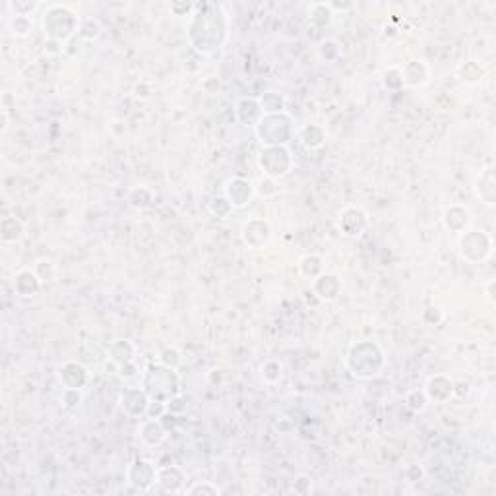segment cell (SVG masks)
Here are the masks:
<instances>
[{
	"mask_svg": "<svg viewBox=\"0 0 496 496\" xmlns=\"http://www.w3.org/2000/svg\"><path fill=\"white\" fill-rule=\"evenodd\" d=\"M229 18L221 4L198 2L188 18L186 39L196 53L210 56L221 51L229 41Z\"/></svg>",
	"mask_w": 496,
	"mask_h": 496,
	"instance_id": "obj_1",
	"label": "cell"
},
{
	"mask_svg": "<svg viewBox=\"0 0 496 496\" xmlns=\"http://www.w3.org/2000/svg\"><path fill=\"white\" fill-rule=\"evenodd\" d=\"M384 367H386V353L376 341L361 339L347 349L346 368L357 380H372L380 376Z\"/></svg>",
	"mask_w": 496,
	"mask_h": 496,
	"instance_id": "obj_2",
	"label": "cell"
},
{
	"mask_svg": "<svg viewBox=\"0 0 496 496\" xmlns=\"http://www.w3.org/2000/svg\"><path fill=\"white\" fill-rule=\"evenodd\" d=\"M140 386L151 401H169L183 394V382L177 368H169L161 363H150L140 376Z\"/></svg>",
	"mask_w": 496,
	"mask_h": 496,
	"instance_id": "obj_3",
	"label": "cell"
},
{
	"mask_svg": "<svg viewBox=\"0 0 496 496\" xmlns=\"http://www.w3.org/2000/svg\"><path fill=\"white\" fill-rule=\"evenodd\" d=\"M80 16L66 4H51L41 18V30L49 41L66 45L80 30Z\"/></svg>",
	"mask_w": 496,
	"mask_h": 496,
	"instance_id": "obj_4",
	"label": "cell"
},
{
	"mask_svg": "<svg viewBox=\"0 0 496 496\" xmlns=\"http://www.w3.org/2000/svg\"><path fill=\"white\" fill-rule=\"evenodd\" d=\"M295 120L287 113H271L264 115L260 122L254 126V136L260 142V146H289L295 138Z\"/></svg>",
	"mask_w": 496,
	"mask_h": 496,
	"instance_id": "obj_5",
	"label": "cell"
},
{
	"mask_svg": "<svg viewBox=\"0 0 496 496\" xmlns=\"http://www.w3.org/2000/svg\"><path fill=\"white\" fill-rule=\"evenodd\" d=\"M493 250H495V243L486 231L467 229L458 238L460 258L467 264H483L493 256Z\"/></svg>",
	"mask_w": 496,
	"mask_h": 496,
	"instance_id": "obj_6",
	"label": "cell"
},
{
	"mask_svg": "<svg viewBox=\"0 0 496 496\" xmlns=\"http://www.w3.org/2000/svg\"><path fill=\"white\" fill-rule=\"evenodd\" d=\"M256 163H258V169L264 173V177L280 181L293 171L295 157H293V153L287 146H264L258 151Z\"/></svg>",
	"mask_w": 496,
	"mask_h": 496,
	"instance_id": "obj_7",
	"label": "cell"
},
{
	"mask_svg": "<svg viewBox=\"0 0 496 496\" xmlns=\"http://www.w3.org/2000/svg\"><path fill=\"white\" fill-rule=\"evenodd\" d=\"M157 471H159V467L151 460L138 458V460L130 462L126 471H124V477H126V483H128L130 488H134L138 493H150V491H153L155 481H157Z\"/></svg>",
	"mask_w": 496,
	"mask_h": 496,
	"instance_id": "obj_8",
	"label": "cell"
},
{
	"mask_svg": "<svg viewBox=\"0 0 496 496\" xmlns=\"http://www.w3.org/2000/svg\"><path fill=\"white\" fill-rule=\"evenodd\" d=\"M368 214L359 205H347L337 214V229L343 237H361L368 229Z\"/></svg>",
	"mask_w": 496,
	"mask_h": 496,
	"instance_id": "obj_9",
	"label": "cell"
},
{
	"mask_svg": "<svg viewBox=\"0 0 496 496\" xmlns=\"http://www.w3.org/2000/svg\"><path fill=\"white\" fill-rule=\"evenodd\" d=\"M271 237H273V229H271L270 221L264 217H250L240 227V238L248 248L260 250V248L268 247Z\"/></svg>",
	"mask_w": 496,
	"mask_h": 496,
	"instance_id": "obj_10",
	"label": "cell"
},
{
	"mask_svg": "<svg viewBox=\"0 0 496 496\" xmlns=\"http://www.w3.org/2000/svg\"><path fill=\"white\" fill-rule=\"evenodd\" d=\"M151 399L148 394L144 392L142 386H132V388H124L119 394V407L120 411L130 417V419H142L146 417L148 407H150Z\"/></svg>",
	"mask_w": 496,
	"mask_h": 496,
	"instance_id": "obj_11",
	"label": "cell"
},
{
	"mask_svg": "<svg viewBox=\"0 0 496 496\" xmlns=\"http://www.w3.org/2000/svg\"><path fill=\"white\" fill-rule=\"evenodd\" d=\"M56 378L63 390H84L89 384V370L78 361H66L56 370Z\"/></svg>",
	"mask_w": 496,
	"mask_h": 496,
	"instance_id": "obj_12",
	"label": "cell"
},
{
	"mask_svg": "<svg viewBox=\"0 0 496 496\" xmlns=\"http://www.w3.org/2000/svg\"><path fill=\"white\" fill-rule=\"evenodd\" d=\"M223 196L233 204L235 210H243V207H247L252 202V198L256 196V192H254V184L250 183L248 179H245V177H233L223 186Z\"/></svg>",
	"mask_w": 496,
	"mask_h": 496,
	"instance_id": "obj_13",
	"label": "cell"
},
{
	"mask_svg": "<svg viewBox=\"0 0 496 496\" xmlns=\"http://www.w3.org/2000/svg\"><path fill=\"white\" fill-rule=\"evenodd\" d=\"M186 485V475L179 465H165L157 471V481L153 491L165 493V495H181L184 493Z\"/></svg>",
	"mask_w": 496,
	"mask_h": 496,
	"instance_id": "obj_14",
	"label": "cell"
},
{
	"mask_svg": "<svg viewBox=\"0 0 496 496\" xmlns=\"http://www.w3.org/2000/svg\"><path fill=\"white\" fill-rule=\"evenodd\" d=\"M425 394L429 403H448L450 399L455 398V392H453V380L446 374H434L427 380L425 384Z\"/></svg>",
	"mask_w": 496,
	"mask_h": 496,
	"instance_id": "obj_15",
	"label": "cell"
},
{
	"mask_svg": "<svg viewBox=\"0 0 496 496\" xmlns=\"http://www.w3.org/2000/svg\"><path fill=\"white\" fill-rule=\"evenodd\" d=\"M313 293L322 302H335L343 291V281L335 273H326L318 275L316 280L311 281Z\"/></svg>",
	"mask_w": 496,
	"mask_h": 496,
	"instance_id": "obj_16",
	"label": "cell"
},
{
	"mask_svg": "<svg viewBox=\"0 0 496 496\" xmlns=\"http://www.w3.org/2000/svg\"><path fill=\"white\" fill-rule=\"evenodd\" d=\"M471 219H473L471 212H469V207L464 204L448 205L442 214L444 227H446L450 233H455V235H462L464 231H467L469 225H471Z\"/></svg>",
	"mask_w": 496,
	"mask_h": 496,
	"instance_id": "obj_17",
	"label": "cell"
},
{
	"mask_svg": "<svg viewBox=\"0 0 496 496\" xmlns=\"http://www.w3.org/2000/svg\"><path fill=\"white\" fill-rule=\"evenodd\" d=\"M12 287H14V293L22 299H33L37 297L41 287H43V281L39 280V275L33 271V268H25V270H20L14 280H12Z\"/></svg>",
	"mask_w": 496,
	"mask_h": 496,
	"instance_id": "obj_18",
	"label": "cell"
},
{
	"mask_svg": "<svg viewBox=\"0 0 496 496\" xmlns=\"http://www.w3.org/2000/svg\"><path fill=\"white\" fill-rule=\"evenodd\" d=\"M475 196L488 207H493L496 204V169L493 165L485 167L477 181H475Z\"/></svg>",
	"mask_w": 496,
	"mask_h": 496,
	"instance_id": "obj_19",
	"label": "cell"
},
{
	"mask_svg": "<svg viewBox=\"0 0 496 496\" xmlns=\"http://www.w3.org/2000/svg\"><path fill=\"white\" fill-rule=\"evenodd\" d=\"M169 431L165 429L161 419H144L138 429V438L146 448H159L167 440Z\"/></svg>",
	"mask_w": 496,
	"mask_h": 496,
	"instance_id": "obj_20",
	"label": "cell"
},
{
	"mask_svg": "<svg viewBox=\"0 0 496 496\" xmlns=\"http://www.w3.org/2000/svg\"><path fill=\"white\" fill-rule=\"evenodd\" d=\"M401 76H403V86L405 87H422L431 80V66L425 60H407L401 66Z\"/></svg>",
	"mask_w": 496,
	"mask_h": 496,
	"instance_id": "obj_21",
	"label": "cell"
},
{
	"mask_svg": "<svg viewBox=\"0 0 496 496\" xmlns=\"http://www.w3.org/2000/svg\"><path fill=\"white\" fill-rule=\"evenodd\" d=\"M297 138L302 144V148L308 151H318L322 150L328 142V132L324 128L322 124L318 122H308V124H302L299 132H297Z\"/></svg>",
	"mask_w": 496,
	"mask_h": 496,
	"instance_id": "obj_22",
	"label": "cell"
},
{
	"mask_svg": "<svg viewBox=\"0 0 496 496\" xmlns=\"http://www.w3.org/2000/svg\"><path fill=\"white\" fill-rule=\"evenodd\" d=\"M264 117V111L260 107L258 99L256 98H240L235 105V119L243 124V126H250L254 128Z\"/></svg>",
	"mask_w": 496,
	"mask_h": 496,
	"instance_id": "obj_23",
	"label": "cell"
},
{
	"mask_svg": "<svg viewBox=\"0 0 496 496\" xmlns=\"http://www.w3.org/2000/svg\"><path fill=\"white\" fill-rule=\"evenodd\" d=\"M109 359L115 363V367H120V365H126V363H132L136 361V355H138V349L136 346L130 341V339H117L113 341L107 349Z\"/></svg>",
	"mask_w": 496,
	"mask_h": 496,
	"instance_id": "obj_24",
	"label": "cell"
},
{
	"mask_svg": "<svg viewBox=\"0 0 496 496\" xmlns=\"http://www.w3.org/2000/svg\"><path fill=\"white\" fill-rule=\"evenodd\" d=\"M485 66L481 65L479 60H475V58H467V60L460 63V66H458V78L467 86H479L485 80Z\"/></svg>",
	"mask_w": 496,
	"mask_h": 496,
	"instance_id": "obj_25",
	"label": "cell"
},
{
	"mask_svg": "<svg viewBox=\"0 0 496 496\" xmlns=\"http://www.w3.org/2000/svg\"><path fill=\"white\" fill-rule=\"evenodd\" d=\"M23 233H25V227H23V223L18 217H2V221H0V240H2L4 245H16V243H20L23 238Z\"/></svg>",
	"mask_w": 496,
	"mask_h": 496,
	"instance_id": "obj_26",
	"label": "cell"
},
{
	"mask_svg": "<svg viewBox=\"0 0 496 496\" xmlns=\"http://www.w3.org/2000/svg\"><path fill=\"white\" fill-rule=\"evenodd\" d=\"M297 271H299V275L304 278V280L308 281H314L318 275H322L324 273V258L320 254H304L299 258L297 262Z\"/></svg>",
	"mask_w": 496,
	"mask_h": 496,
	"instance_id": "obj_27",
	"label": "cell"
},
{
	"mask_svg": "<svg viewBox=\"0 0 496 496\" xmlns=\"http://www.w3.org/2000/svg\"><path fill=\"white\" fill-rule=\"evenodd\" d=\"M334 22V10L326 2H314L308 8V23L316 30H324Z\"/></svg>",
	"mask_w": 496,
	"mask_h": 496,
	"instance_id": "obj_28",
	"label": "cell"
},
{
	"mask_svg": "<svg viewBox=\"0 0 496 496\" xmlns=\"http://www.w3.org/2000/svg\"><path fill=\"white\" fill-rule=\"evenodd\" d=\"M258 103L260 107H262V111H264V115H271V113H281V111H285L287 99H285V95L280 93V91L268 89V91H264V93L260 95Z\"/></svg>",
	"mask_w": 496,
	"mask_h": 496,
	"instance_id": "obj_29",
	"label": "cell"
},
{
	"mask_svg": "<svg viewBox=\"0 0 496 496\" xmlns=\"http://www.w3.org/2000/svg\"><path fill=\"white\" fill-rule=\"evenodd\" d=\"M151 204H153V192H151L148 186H134L128 192L130 207H134V210H138V212H144V210H148Z\"/></svg>",
	"mask_w": 496,
	"mask_h": 496,
	"instance_id": "obj_30",
	"label": "cell"
},
{
	"mask_svg": "<svg viewBox=\"0 0 496 496\" xmlns=\"http://www.w3.org/2000/svg\"><path fill=\"white\" fill-rule=\"evenodd\" d=\"M403 403H405V407H407L411 413H422V411L427 409V405H429V399H427L425 390L413 388L405 394Z\"/></svg>",
	"mask_w": 496,
	"mask_h": 496,
	"instance_id": "obj_31",
	"label": "cell"
},
{
	"mask_svg": "<svg viewBox=\"0 0 496 496\" xmlns=\"http://www.w3.org/2000/svg\"><path fill=\"white\" fill-rule=\"evenodd\" d=\"M157 363H161L165 367L177 368V370H179L184 363L183 351H181L179 347H173V346L163 347L161 351H159V355H157Z\"/></svg>",
	"mask_w": 496,
	"mask_h": 496,
	"instance_id": "obj_32",
	"label": "cell"
},
{
	"mask_svg": "<svg viewBox=\"0 0 496 496\" xmlns=\"http://www.w3.org/2000/svg\"><path fill=\"white\" fill-rule=\"evenodd\" d=\"M260 374H262V380L266 382V384H278L281 378H283V365H281L280 361H275V359H270V361H266L262 368H260Z\"/></svg>",
	"mask_w": 496,
	"mask_h": 496,
	"instance_id": "obj_33",
	"label": "cell"
},
{
	"mask_svg": "<svg viewBox=\"0 0 496 496\" xmlns=\"http://www.w3.org/2000/svg\"><path fill=\"white\" fill-rule=\"evenodd\" d=\"M221 486L212 481H196L188 488H184V495L188 496H217L221 495Z\"/></svg>",
	"mask_w": 496,
	"mask_h": 496,
	"instance_id": "obj_34",
	"label": "cell"
},
{
	"mask_svg": "<svg viewBox=\"0 0 496 496\" xmlns=\"http://www.w3.org/2000/svg\"><path fill=\"white\" fill-rule=\"evenodd\" d=\"M207 210H210V214L214 217H217V219H227V217H231V214L235 212L233 204H231L223 194L212 198V202L207 205Z\"/></svg>",
	"mask_w": 496,
	"mask_h": 496,
	"instance_id": "obj_35",
	"label": "cell"
},
{
	"mask_svg": "<svg viewBox=\"0 0 496 496\" xmlns=\"http://www.w3.org/2000/svg\"><path fill=\"white\" fill-rule=\"evenodd\" d=\"M382 86L386 87L388 91H399L403 89V76H401V68L398 66H390L384 70L382 74Z\"/></svg>",
	"mask_w": 496,
	"mask_h": 496,
	"instance_id": "obj_36",
	"label": "cell"
},
{
	"mask_svg": "<svg viewBox=\"0 0 496 496\" xmlns=\"http://www.w3.org/2000/svg\"><path fill=\"white\" fill-rule=\"evenodd\" d=\"M254 192L260 198H264V200H271V198H275V196L280 194V184H278V181L270 179V177H262L258 183L254 184Z\"/></svg>",
	"mask_w": 496,
	"mask_h": 496,
	"instance_id": "obj_37",
	"label": "cell"
},
{
	"mask_svg": "<svg viewBox=\"0 0 496 496\" xmlns=\"http://www.w3.org/2000/svg\"><path fill=\"white\" fill-rule=\"evenodd\" d=\"M10 32L12 35H16V37H27L30 33L33 32V22L30 16H16V14H12L10 18Z\"/></svg>",
	"mask_w": 496,
	"mask_h": 496,
	"instance_id": "obj_38",
	"label": "cell"
},
{
	"mask_svg": "<svg viewBox=\"0 0 496 496\" xmlns=\"http://www.w3.org/2000/svg\"><path fill=\"white\" fill-rule=\"evenodd\" d=\"M318 56L324 63H335L341 56V47L335 39H324L318 47Z\"/></svg>",
	"mask_w": 496,
	"mask_h": 496,
	"instance_id": "obj_39",
	"label": "cell"
},
{
	"mask_svg": "<svg viewBox=\"0 0 496 496\" xmlns=\"http://www.w3.org/2000/svg\"><path fill=\"white\" fill-rule=\"evenodd\" d=\"M33 271L39 275V280L43 281V283H47V281H53L54 273H56V270H54V264L49 258L37 260V262L33 264Z\"/></svg>",
	"mask_w": 496,
	"mask_h": 496,
	"instance_id": "obj_40",
	"label": "cell"
},
{
	"mask_svg": "<svg viewBox=\"0 0 496 496\" xmlns=\"http://www.w3.org/2000/svg\"><path fill=\"white\" fill-rule=\"evenodd\" d=\"M99 32H101V25H99L98 20L87 18V20H82V23H80L78 35H80L82 39H86V41H93L99 35Z\"/></svg>",
	"mask_w": 496,
	"mask_h": 496,
	"instance_id": "obj_41",
	"label": "cell"
},
{
	"mask_svg": "<svg viewBox=\"0 0 496 496\" xmlns=\"http://www.w3.org/2000/svg\"><path fill=\"white\" fill-rule=\"evenodd\" d=\"M8 8H10L16 16H30L37 8H39V2H32V0H16V2H8Z\"/></svg>",
	"mask_w": 496,
	"mask_h": 496,
	"instance_id": "obj_42",
	"label": "cell"
},
{
	"mask_svg": "<svg viewBox=\"0 0 496 496\" xmlns=\"http://www.w3.org/2000/svg\"><path fill=\"white\" fill-rule=\"evenodd\" d=\"M293 493L299 496H306L313 493V477L306 473H301L295 477L293 481Z\"/></svg>",
	"mask_w": 496,
	"mask_h": 496,
	"instance_id": "obj_43",
	"label": "cell"
},
{
	"mask_svg": "<svg viewBox=\"0 0 496 496\" xmlns=\"http://www.w3.org/2000/svg\"><path fill=\"white\" fill-rule=\"evenodd\" d=\"M165 405H167V413H171L174 417H181L188 409V401H186L183 394H179V396H174L169 401H165Z\"/></svg>",
	"mask_w": 496,
	"mask_h": 496,
	"instance_id": "obj_44",
	"label": "cell"
},
{
	"mask_svg": "<svg viewBox=\"0 0 496 496\" xmlns=\"http://www.w3.org/2000/svg\"><path fill=\"white\" fill-rule=\"evenodd\" d=\"M82 390H63V396H60V401L65 405L66 409H74L82 403Z\"/></svg>",
	"mask_w": 496,
	"mask_h": 496,
	"instance_id": "obj_45",
	"label": "cell"
},
{
	"mask_svg": "<svg viewBox=\"0 0 496 496\" xmlns=\"http://www.w3.org/2000/svg\"><path fill=\"white\" fill-rule=\"evenodd\" d=\"M117 372H119V376L122 380H134V378L142 376L140 374V368L136 365V361H132V363H126V365H120L117 367Z\"/></svg>",
	"mask_w": 496,
	"mask_h": 496,
	"instance_id": "obj_46",
	"label": "cell"
},
{
	"mask_svg": "<svg viewBox=\"0 0 496 496\" xmlns=\"http://www.w3.org/2000/svg\"><path fill=\"white\" fill-rule=\"evenodd\" d=\"M202 89L207 95H219L223 91V84H221V80H217L216 76H207L202 82Z\"/></svg>",
	"mask_w": 496,
	"mask_h": 496,
	"instance_id": "obj_47",
	"label": "cell"
},
{
	"mask_svg": "<svg viewBox=\"0 0 496 496\" xmlns=\"http://www.w3.org/2000/svg\"><path fill=\"white\" fill-rule=\"evenodd\" d=\"M194 6L196 4H190V2H171V14L177 16V18H184V16H188L190 18V14L194 12Z\"/></svg>",
	"mask_w": 496,
	"mask_h": 496,
	"instance_id": "obj_48",
	"label": "cell"
},
{
	"mask_svg": "<svg viewBox=\"0 0 496 496\" xmlns=\"http://www.w3.org/2000/svg\"><path fill=\"white\" fill-rule=\"evenodd\" d=\"M403 477H405V481H409V483H419L422 477H425V471H422L421 465H407V467L403 469Z\"/></svg>",
	"mask_w": 496,
	"mask_h": 496,
	"instance_id": "obj_49",
	"label": "cell"
},
{
	"mask_svg": "<svg viewBox=\"0 0 496 496\" xmlns=\"http://www.w3.org/2000/svg\"><path fill=\"white\" fill-rule=\"evenodd\" d=\"M167 413V405L163 401H150V407L146 417L148 419H163V415Z\"/></svg>",
	"mask_w": 496,
	"mask_h": 496,
	"instance_id": "obj_50",
	"label": "cell"
},
{
	"mask_svg": "<svg viewBox=\"0 0 496 496\" xmlns=\"http://www.w3.org/2000/svg\"><path fill=\"white\" fill-rule=\"evenodd\" d=\"M65 51V45L63 43H56V41H45V53L49 54V56H56V54H60Z\"/></svg>",
	"mask_w": 496,
	"mask_h": 496,
	"instance_id": "obj_51",
	"label": "cell"
},
{
	"mask_svg": "<svg viewBox=\"0 0 496 496\" xmlns=\"http://www.w3.org/2000/svg\"><path fill=\"white\" fill-rule=\"evenodd\" d=\"M495 280H491L488 283H486V287H485V291H486V299L491 301V304H495Z\"/></svg>",
	"mask_w": 496,
	"mask_h": 496,
	"instance_id": "obj_52",
	"label": "cell"
},
{
	"mask_svg": "<svg viewBox=\"0 0 496 496\" xmlns=\"http://www.w3.org/2000/svg\"><path fill=\"white\" fill-rule=\"evenodd\" d=\"M0 117H2V126H0V132H6V130H8V126H10V117H8V109H6V107L2 109Z\"/></svg>",
	"mask_w": 496,
	"mask_h": 496,
	"instance_id": "obj_53",
	"label": "cell"
}]
</instances>
